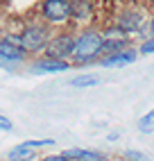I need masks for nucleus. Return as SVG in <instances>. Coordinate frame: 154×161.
Instances as JSON below:
<instances>
[{
  "label": "nucleus",
  "instance_id": "39448f33",
  "mask_svg": "<svg viewBox=\"0 0 154 161\" xmlns=\"http://www.w3.org/2000/svg\"><path fill=\"white\" fill-rule=\"evenodd\" d=\"M25 48L23 46H14L12 41H3L0 43V66L3 68H9L12 64H18L25 59Z\"/></svg>",
  "mask_w": 154,
  "mask_h": 161
},
{
  "label": "nucleus",
  "instance_id": "423d86ee",
  "mask_svg": "<svg viewBox=\"0 0 154 161\" xmlns=\"http://www.w3.org/2000/svg\"><path fill=\"white\" fill-rule=\"evenodd\" d=\"M70 66L66 64L63 59H52V57H46V59H39L34 66H32V73H63L68 70Z\"/></svg>",
  "mask_w": 154,
  "mask_h": 161
},
{
  "label": "nucleus",
  "instance_id": "0eeeda50",
  "mask_svg": "<svg viewBox=\"0 0 154 161\" xmlns=\"http://www.w3.org/2000/svg\"><path fill=\"white\" fill-rule=\"evenodd\" d=\"M136 59V52L134 50H127V52H113V55H109V57H104L102 59V66H107V68H111V66H123V64H131Z\"/></svg>",
  "mask_w": 154,
  "mask_h": 161
},
{
  "label": "nucleus",
  "instance_id": "6ab92c4d",
  "mask_svg": "<svg viewBox=\"0 0 154 161\" xmlns=\"http://www.w3.org/2000/svg\"><path fill=\"white\" fill-rule=\"evenodd\" d=\"M150 32H152V36H154V18H152V23H150Z\"/></svg>",
  "mask_w": 154,
  "mask_h": 161
},
{
  "label": "nucleus",
  "instance_id": "f03ea898",
  "mask_svg": "<svg viewBox=\"0 0 154 161\" xmlns=\"http://www.w3.org/2000/svg\"><path fill=\"white\" fill-rule=\"evenodd\" d=\"M41 16L46 18L48 23H66L68 18H73L70 0H43Z\"/></svg>",
  "mask_w": 154,
  "mask_h": 161
},
{
  "label": "nucleus",
  "instance_id": "f257e3e1",
  "mask_svg": "<svg viewBox=\"0 0 154 161\" xmlns=\"http://www.w3.org/2000/svg\"><path fill=\"white\" fill-rule=\"evenodd\" d=\"M102 41H104V36L97 34L95 30L82 32V34L75 39V50H73L75 61H91V59H95L102 52Z\"/></svg>",
  "mask_w": 154,
  "mask_h": 161
},
{
  "label": "nucleus",
  "instance_id": "7ed1b4c3",
  "mask_svg": "<svg viewBox=\"0 0 154 161\" xmlns=\"http://www.w3.org/2000/svg\"><path fill=\"white\" fill-rule=\"evenodd\" d=\"M48 36H50V30L46 25H30L20 34V46L27 52H36L48 43Z\"/></svg>",
  "mask_w": 154,
  "mask_h": 161
},
{
  "label": "nucleus",
  "instance_id": "f8f14e48",
  "mask_svg": "<svg viewBox=\"0 0 154 161\" xmlns=\"http://www.w3.org/2000/svg\"><path fill=\"white\" fill-rule=\"evenodd\" d=\"M138 25H140V14H136V12H129V14H125L120 18V27L125 32H134Z\"/></svg>",
  "mask_w": 154,
  "mask_h": 161
},
{
  "label": "nucleus",
  "instance_id": "4468645a",
  "mask_svg": "<svg viewBox=\"0 0 154 161\" xmlns=\"http://www.w3.org/2000/svg\"><path fill=\"white\" fill-rule=\"evenodd\" d=\"M138 130L143 134H152L154 132V111H150L147 116H143L140 120H138Z\"/></svg>",
  "mask_w": 154,
  "mask_h": 161
},
{
  "label": "nucleus",
  "instance_id": "20e7f679",
  "mask_svg": "<svg viewBox=\"0 0 154 161\" xmlns=\"http://www.w3.org/2000/svg\"><path fill=\"white\" fill-rule=\"evenodd\" d=\"M75 50V39L70 34H61L57 39H52L48 48H46V55L52 57V59H66L68 55H73Z\"/></svg>",
  "mask_w": 154,
  "mask_h": 161
},
{
  "label": "nucleus",
  "instance_id": "ddd939ff",
  "mask_svg": "<svg viewBox=\"0 0 154 161\" xmlns=\"http://www.w3.org/2000/svg\"><path fill=\"white\" fill-rule=\"evenodd\" d=\"M73 86H95V84H100L97 80V75H77V77L70 80Z\"/></svg>",
  "mask_w": 154,
  "mask_h": 161
},
{
  "label": "nucleus",
  "instance_id": "2eb2a0df",
  "mask_svg": "<svg viewBox=\"0 0 154 161\" xmlns=\"http://www.w3.org/2000/svg\"><path fill=\"white\" fill-rule=\"evenodd\" d=\"M140 52H143V55H152V52H154V39L145 41V43L140 46Z\"/></svg>",
  "mask_w": 154,
  "mask_h": 161
},
{
  "label": "nucleus",
  "instance_id": "f3484780",
  "mask_svg": "<svg viewBox=\"0 0 154 161\" xmlns=\"http://www.w3.org/2000/svg\"><path fill=\"white\" fill-rule=\"evenodd\" d=\"M127 159H131V161H147V159H143V154L134 152V150H129V152H127Z\"/></svg>",
  "mask_w": 154,
  "mask_h": 161
},
{
  "label": "nucleus",
  "instance_id": "dca6fc26",
  "mask_svg": "<svg viewBox=\"0 0 154 161\" xmlns=\"http://www.w3.org/2000/svg\"><path fill=\"white\" fill-rule=\"evenodd\" d=\"M0 130H3V132H9V130H12V123H9L5 116H0Z\"/></svg>",
  "mask_w": 154,
  "mask_h": 161
},
{
  "label": "nucleus",
  "instance_id": "1a4fd4ad",
  "mask_svg": "<svg viewBox=\"0 0 154 161\" xmlns=\"http://www.w3.org/2000/svg\"><path fill=\"white\" fill-rule=\"evenodd\" d=\"M63 154L68 159H77V161H104V157L100 152H89V150H68Z\"/></svg>",
  "mask_w": 154,
  "mask_h": 161
},
{
  "label": "nucleus",
  "instance_id": "9d476101",
  "mask_svg": "<svg viewBox=\"0 0 154 161\" xmlns=\"http://www.w3.org/2000/svg\"><path fill=\"white\" fill-rule=\"evenodd\" d=\"M32 157H34V147H27L25 143H23V145H18V147H14L12 152L7 154L9 161H30Z\"/></svg>",
  "mask_w": 154,
  "mask_h": 161
},
{
  "label": "nucleus",
  "instance_id": "a211bd4d",
  "mask_svg": "<svg viewBox=\"0 0 154 161\" xmlns=\"http://www.w3.org/2000/svg\"><path fill=\"white\" fill-rule=\"evenodd\" d=\"M43 161H68V157L66 154H54V157H46Z\"/></svg>",
  "mask_w": 154,
  "mask_h": 161
},
{
  "label": "nucleus",
  "instance_id": "6e6552de",
  "mask_svg": "<svg viewBox=\"0 0 154 161\" xmlns=\"http://www.w3.org/2000/svg\"><path fill=\"white\" fill-rule=\"evenodd\" d=\"M73 7V18L75 20H86L93 16V3L91 0H70Z\"/></svg>",
  "mask_w": 154,
  "mask_h": 161
},
{
  "label": "nucleus",
  "instance_id": "9b49d317",
  "mask_svg": "<svg viewBox=\"0 0 154 161\" xmlns=\"http://www.w3.org/2000/svg\"><path fill=\"white\" fill-rule=\"evenodd\" d=\"M123 48H127V39H125V36H120V39L107 36V39L102 41V52H109V55H113V52H120Z\"/></svg>",
  "mask_w": 154,
  "mask_h": 161
}]
</instances>
